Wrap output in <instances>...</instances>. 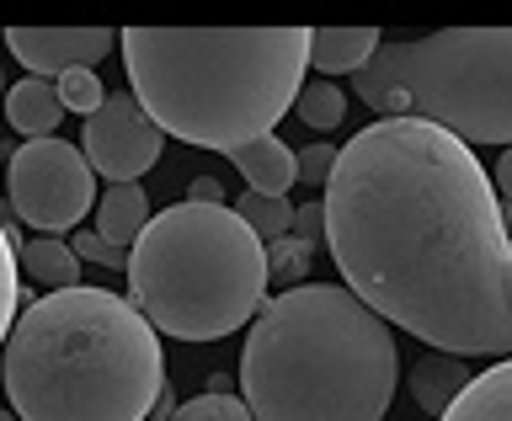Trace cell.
Returning a JSON list of instances; mask_svg holds the SVG:
<instances>
[{
  "label": "cell",
  "instance_id": "obj_4",
  "mask_svg": "<svg viewBox=\"0 0 512 421\" xmlns=\"http://www.w3.org/2000/svg\"><path fill=\"white\" fill-rule=\"evenodd\" d=\"M0 374L16 421H144L166 390L155 326L107 288H59L27 304Z\"/></svg>",
  "mask_w": 512,
  "mask_h": 421
},
{
  "label": "cell",
  "instance_id": "obj_21",
  "mask_svg": "<svg viewBox=\"0 0 512 421\" xmlns=\"http://www.w3.org/2000/svg\"><path fill=\"white\" fill-rule=\"evenodd\" d=\"M16 310H22V272H16V246L0 235V342L11 336Z\"/></svg>",
  "mask_w": 512,
  "mask_h": 421
},
{
  "label": "cell",
  "instance_id": "obj_5",
  "mask_svg": "<svg viewBox=\"0 0 512 421\" xmlns=\"http://www.w3.org/2000/svg\"><path fill=\"white\" fill-rule=\"evenodd\" d=\"M139 315L176 342H219L267 304V246L251 224L224 208L176 203L150 214L128 251Z\"/></svg>",
  "mask_w": 512,
  "mask_h": 421
},
{
  "label": "cell",
  "instance_id": "obj_29",
  "mask_svg": "<svg viewBox=\"0 0 512 421\" xmlns=\"http://www.w3.org/2000/svg\"><path fill=\"white\" fill-rule=\"evenodd\" d=\"M0 96H6V75H0Z\"/></svg>",
  "mask_w": 512,
  "mask_h": 421
},
{
  "label": "cell",
  "instance_id": "obj_8",
  "mask_svg": "<svg viewBox=\"0 0 512 421\" xmlns=\"http://www.w3.org/2000/svg\"><path fill=\"white\" fill-rule=\"evenodd\" d=\"M160 144H166V134L144 118L134 91H107V102L86 118V144H80V155L91 160L96 176H107L112 187H123V182H139V176L155 166Z\"/></svg>",
  "mask_w": 512,
  "mask_h": 421
},
{
  "label": "cell",
  "instance_id": "obj_7",
  "mask_svg": "<svg viewBox=\"0 0 512 421\" xmlns=\"http://www.w3.org/2000/svg\"><path fill=\"white\" fill-rule=\"evenodd\" d=\"M16 219L38 235H64L96 208V171L80 155V144L64 139H27L6 166Z\"/></svg>",
  "mask_w": 512,
  "mask_h": 421
},
{
  "label": "cell",
  "instance_id": "obj_6",
  "mask_svg": "<svg viewBox=\"0 0 512 421\" xmlns=\"http://www.w3.org/2000/svg\"><path fill=\"white\" fill-rule=\"evenodd\" d=\"M352 86L384 118L432 123L459 144H512V27L379 43Z\"/></svg>",
  "mask_w": 512,
  "mask_h": 421
},
{
  "label": "cell",
  "instance_id": "obj_28",
  "mask_svg": "<svg viewBox=\"0 0 512 421\" xmlns=\"http://www.w3.org/2000/svg\"><path fill=\"white\" fill-rule=\"evenodd\" d=\"M502 230H512V203L502 208Z\"/></svg>",
  "mask_w": 512,
  "mask_h": 421
},
{
  "label": "cell",
  "instance_id": "obj_15",
  "mask_svg": "<svg viewBox=\"0 0 512 421\" xmlns=\"http://www.w3.org/2000/svg\"><path fill=\"white\" fill-rule=\"evenodd\" d=\"M16 272H27L32 283H43V288H80V256L70 251V240H59V235H32L16 246Z\"/></svg>",
  "mask_w": 512,
  "mask_h": 421
},
{
  "label": "cell",
  "instance_id": "obj_16",
  "mask_svg": "<svg viewBox=\"0 0 512 421\" xmlns=\"http://www.w3.org/2000/svg\"><path fill=\"white\" fill-rule=\"evenodd\" d=\"M470 379H475L470 368H464L459 358H448V352H443V358H427V363L411 374V395H416V406H422V411L443 416V411L459 400V390H464Z\"/></svg>",
  "mask_w": 512,
  "mask_h": 421
},
{
  "label": "cell",
  "instance_id": "obj_23",
  "mask_svg": "<svg viewBox=\"0 0 512 421\" xmlns=\"http://www.w3.org/2000/svg\"><path fill=\"white\" fill-rule=\"evenodd\" d=\"M331 166H336V144H310V150L294 155V176H299V182H310V187H326Z\"/></svg>",
  "mask_w": 512,
  "mask_h": 421
},
{
  "label": "cell",
  "instance_id": "obj_14",
  "mask_svg": "<svg viewBox=\"0 0 512 421\" xmlns=\"http://www.w3.org/2000/svg\"><path fill=\"white\" fill-rule=\"evenodd\" d=\"M64 118V107H59V91L48 86V80H16V86L6 91V123L16 128V134H27V139H54V128Z\"/></svg>",
  "mask_w": 512,
  "mask_h": 421
},
{
  "label": "cell",
  "instance_id": "obj_19",
  "mask_svg": "<svg viewBox=\"0 0 512 421\" xmlns=\"http://www.w3.org/2000/svg\"><path fill=\"white\" fill-rule=\"evenodd\" d=\"M304 272H310V246H304V240H294V235L267 240V278H272V283L299 288Z\"/></svg>",
  "mask_w": 512,
  "mask_h": 421
},
{
  "label": "cell",
  "instance_id": "obj_3",
  "mask_svg": "<svg viewBox=\"0 0 512 421\" xmlns=\"http://www.w3.org/2000/svg\"><path fill=\"white\" fill-rule=\"evenodd\" d=\"M123 64L134 102L160 134L198 150H240L267 139L299 102V75L310 70V32H166L128 27Z\"/></svg>",
  "mask_w": 512,
  "mask_h": 421
},
{
  "label": "cell",
  "instance_id": "obj_2",
  "mask_svg": "<svg viewBox=\"0 0 512 421\" xmlns=\"http://www.w3.org/2000/svg\"><path fill=\"white\" fill-rule=\"evenodd\" d=\"M400 347L342 283H299L262 304L240 347L251 421H379L395 400Z\"/></svg>",
  "mask_w": 512,
  "mask_h": 421
},
{
  "label": "cell",
  "instance_id": "obj_20",
  "mask_svg": "<svg viewBox=\"0 0 512 421\" xmlns=\"http://www.w3.org/2000/svg\"><path fill=\"white\" fill-rule=\"evenodd\" d=\"M54 91H59V107H64V112H80V118H91V112L107 102L102 80H96L91 70H64Z\"/></svg>",
  "mask_w": 512,
  "mask_h": 421
},
{
  "label": "cell",
  "instance_id": "obj_10",
  "mask_svg": "<svg viewBox=\"0 0 512 421\" xmlns=\"http://www.w3.org/2000/svg\"><path fill=\"white\" fill-rule=\"evenodd\" d=\"M230 160H235V171L246 176V192H262V198H288V187L299 182L294 176V150H288L278 134H267L256 144H240V150H230Z\"/></svg>",
  "mask_w": 512,
  "mask_h": 421
},
{
  "label": "cell",
  "instance_id": "obj_18",
  "mask_svg": "<svg viewBox=\"0 0 512 421\" xmlns=\"http://www.w3.org/2000/svg\"><path fill=\"white\" fill-rule=\"evenodd\" d=\"M299 123L310 128H336L347 118V102H342V86H331V80H310V86H299Z\"/></svg>",
  "mask_w": 512,
  "mask_h": 421
},
{
  "label": "cell",
  "instance_id": "obj_9",
  "mask_svg": "<svg viewBox=\"0 0 512 421\" xmlns=\"http://www.w3.org/2000/svg\"><path fill=\"white\" fill-rule=\"evenodd\" d=\"M6 48L16 54V64L32 70V80H43V75L102 64L112 48H118V38H112L107 27H11Z\"/></svg>",
  "mask_w": 512,
  "mask_h": 421
},
{
  "label": "cell",
  "instance_id": "obj_1",
  "mask_svg": "<svg viewBox=\"0 0 512 421\" xmlns=\"http://www.w3.org/2000/svg\"><path fill=\"white\" fill-rule=\"evenodd\" d=\"M320 208L342 283L384 326L448 358L512 352V246L470 144L379 118L336 150Z\"/></svg>",
  "mask_w": 512,
  "mask_h": 421
},
{
  "label": "cell",
  "instance_id": "obj_17",
  "mask_svg": "<svg viewBox=\"0 0 512 421\" xmlns=\"http://www.w3.org/2000/svg\"><path fill=\"white\" fill-rule=\"evenodd\" d=\"M235 214L251 224V235L262 240V246H267V240H278V235L294 230V203H288V198H262V192H240V198H235Z\"/></svg>",
  "mask_w": 512,
  "mask_h": 421
},
{
  "label": "cell",
  "instance_id": "obj_13",
  "mask_svg": "<svg viewBox=\"0 0 512 421\" xmlns=\"http://www.w3.org/2000/svg\"><path fill=\"white\" fill-rule=\"evenodd\" d=\"M438 421H512V358L475 374Z\"/></svg>",
  "mask_w": 512,
  "mask_h": 421
},
{
  "label": "cell",
  "instance_id": "obj_24",
  "mask_svg": "<svg viewBox=\"0 0 512 421\" xmlns=\"http://www.w3.org/2000/svg\"><path fill=\"white\" fill-rule=\"evenodd\" d=\"M70 251L80 256V262H96V267H112V272H123V267H128V256H123V251H112L96 230H80V235L70 240Z\"/></svg>",
  "mask_w": 512,
  "mask_h": 421
},
{
  "label": "cell",
  "instance_id": "obj_27",
  "mask_svg": "<svg viewBox=\"0 0 512 421\" xmlns=\"http://www.w3.org/2000/svg\"><path fill=\"white\" fill-rule=\"evenodd\" d=\"M496 187H502V198L512 203V144H507V155L496 160Z\"/></svg>",
  "mask_w": 512,
  "mask_h": 421
},
{
  "label": "cell",
  "instance_id": "obj_11",
  "mask_svg": "<svg viewBox=\"0 0 512 421\" xmlns=\"http://www.w3.org/2000/svg\"><path fill=\"white\" fill-rule=\"evenodd\" d=\"M384 38L374 27H320L310 32V70L320 75H358Z\"/></svg>",
  "mask_w": 512,
  "mask_h": 421
},
{
  "label": "cell",
  "instance_id": "obj_25",
  "mask_svg": "<svg viewBox=\"0 0 512 421\" xmlns=\"http://www.w3.org/2000/svg\"><path fill=\"white\" fill-rule=\"evenodd\" d=\"M187 198L198 203V208H224V187H219V176H192Z\"/></svg>",
  "mask_w": 512,
  "mask_h": 421
},
{
  "label": "cell",
  "instance_id": "obj_22",
  "mask_svg": "<svg viewBox=\"0 0 512 421\" xmlns=\"http://www.w3.org/2000/svg\"><path fill=\"white\" fill-rule=\"evenodd\" d=\"M171 421H251V411H246V400H235L224 390H208L198 400H187V406H176Z\"/></svg>",
  "mask_w": 512,
  "mask_h": 421
},
{
  "label": "cell",
  "instance_id": "obj_30",
  "mask_svg": "<svg viewBox=\"0 0 512 421\" xmlns=\"http://www.w3.org/2000/svg\"><path fill=\"white\" fill-rule=\"evenodd\" d=\"M0 421H16V416H6V411H0Z\"/></svg>",
  "mask_w": 512,
  "mask_h": 421
},
{
  "label": "cell",
  "instance_id": "obj_12",
  "mask_svg": "<svg viewBox=\"0 0 512 421\" xmlns=\"http://www.w3.org/2000/svg\"><path fill=\"white\" fill-rule=\"evenodd\" d=\"M144 224H150V198H144L139 182L107 187V198H96V235H102L112 251H123V256L134 251Z\"/></svg>",
  "mask_w": 512,
  "mask_h": 421
},
{
  "label": "cell",
  "instance_id": "obj_31",
  "mask_svg": "<svg viewBox=\"0 0 512 421\" xmlns=\"http://www.w3.org/2000/svg\"><path fill=\"white\" fill-rule=\"evenodd\" d=\"M0 160H6V155H0Z\"/></svg>",
  "mask_w": 512,
  "mask_h": 421
},
{
  "label": "cell",
  "instance_id": "obj_26",
  "mask_svg": "<svg viewBox=\"0 0 512 421\" xmlns=\"http://www.w3.org/2000/svg\"><path fill=\"white\" fill-rule=\"evenodd\" d=\"M294 219H299V240H304V246L326 235V208H320V203H310V208H304V214H294Z\"/></svg>",
  "mask_w": 512,
  "mask_h": 421
}]
</instances>
